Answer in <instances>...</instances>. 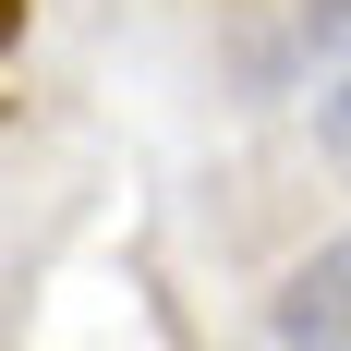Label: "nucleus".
Returning a JSON list of instances; mask_svg holds the SVG:
<instances>
[{"label":"nucleus","mask_w":351,"mask_h":351,"mask_svg":"<svg viewBox=\"0 0 351 351\" xmlns=\"http://www.w3.org/2000/svg\"><path fill=\"white\" fill-rule=\"evenodd\" d=\"M279 351H351V230L279 279Z\"/></svg>","instance_id":"f257e3e1"},{"label":"nucleus","mask_w":351,"mask_h":351,"mask_svg":"<svg viewBox=\"0 0 351 351\" xmlns=\"http://www.w3.org/2000/svg\"><path fill=\"white\" fill-rule=\"evenodd\" d=\"M12 36H25V0H0V49H12Z\"/></svg>","instance_id":"20e7f679"},{"label":"nucleus","mask_w":351,"mask_h":351,"mask_svg":"<svg viewBox=\"0 0 351 351\" xmlns=\"http://www.w3.org/2000/svg\"><path fill=\"white\" fill-rule=\"evenodd\" d=\"M315 134H327V158H339V170H351V73H339V85H327V97H315Z\"/></svg>","instance_id":"7ed1b4c3"},{"label":"nucleus","mask_w":351,"mask_h":351,"mask_svg":"<svg viewBox=\"0 0 351 351\" xmlns=\"http://www.w3.org/2000/svg\"><path fill=\"white\" fill-rule=\"evenodd\" d=\"M303 49L315 61H351V0H303Z\"/></svg>","instance_id":"f03ea898"}]
</instances>
